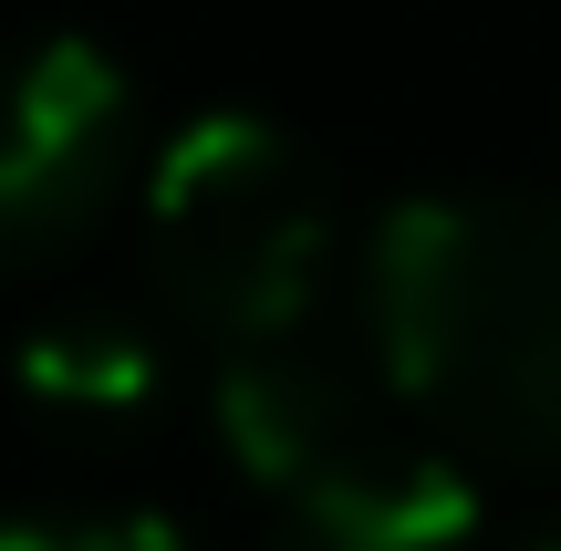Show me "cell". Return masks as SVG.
Segmentation results:
<instances>
[{"label":"cell","mask_w":561,"mask_h":551,"mask_svg":"<svg viewBox=\"0 0 561 551\" xmlns=\"http://www.w3.org/2000/svg\"><path fill=\"white\" fill-rule=\"evenodd\" d=\"M520 551H561V520H541V531H530V541H520Z\"/></svg>","instance_id":"cell-7"},{"label":"cell","mask_w":561,"mask_h":551,"mask_svg":"<svg viewBox=\"0 0 561 551\" xmlns=\"http://www.w3.org/2000/svg\"><path fill=\"white\" fill-rule=\"evenodd\" d=\"M136 167V83L104 42L42 32L0 53V271H42L115 208Z\"/></svg>","instance_id":"cell-4"},{"label":"cell","mask_w":561,"mask_h":551,"mask_svg":"<svg viewBox=\"0 0 561 551\" xmlns=\"http://www.w3.org/2000/svg\"><path fill=\"white\" fill-rule=\"evenodd\" d=\"M146 261L167 312L229 354L301 344L333 282V177L271 115H187L146 167Z\"/></svg>","instance_id":"cell-3"},{"label":"cell","mask_w":561,"mask_h":551,"mask_svg":"<svg viewBox=\"0 0 561 551\" xmlns=\"http://www.w3.org/2000/svg\"><path fill=\"white\" fill-rule=\"evenodd\" d=\"M375 375L447 458L561 469V198L447 187L364 240Z\"/></svg>","instance_id":"cell-1"},{"label":"cell","mask_w":561,"mask_h":551,"mask_svg":"<svg viewBox=\"0 0 561 551\" xmlns=\"http://www.w3.org/2000/svg\"><path fill=\"white\" fill-rule=\"evenodd\" d=\"M0 551H208V541L136 510H53V520H0Z\"/></svg>","instance_id":"cell-6"},{"label":"cell","mask_w":561,"mask_h":551,"mask_svg":"<svg viewBox=\"0 0 561 551\" xmlns=\"http://www.w3.org/2000/svg\"><path fill=\"white\" fill-rule=\"evenodd\" d=\"M11 375L32 406L73 416V427H115V416H146L167 395V344L125 302H62L11 344Z\"/></svg>","instance_id":"cell-5"},{"label":"cell","mask_w":561,"mask_h":551,"mask_svg":"<svg viewBox=\"0 0 561 551\" xmlns=\"http://www.w3.org/2000/svg\"><path fill=\"white\" fill-rule=\"evenodd\" d=\"M219 448L261 500V551H468L479 479L396 395L354 386L301 344H250L208 386Z\"/></svg>","instance_id":"cell-2"}]
</instances>
